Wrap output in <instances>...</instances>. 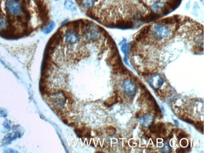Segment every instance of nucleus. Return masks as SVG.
I'll use <instances>...</instances> for the list:
<instances>
[{
	"label": "nucleus",
	"mask_w": 204,
	"mask_h": 153,
	"mask_svg": "<svg viewBox=\"0 0 204 153\" xmlns=\"http://www.w3.org/2000/svg\"><path fill=\"white\" fill-rule=\"evenodd\" d=\"M79 29L83 39L88 42H94L100 38L104 32L99 26L93 22H79Z\"/></svg>",
	"instance_id": "f257e3e1"
},
{
	"label": "nucleus",
	"mask_w": 204,
	"mask_h": 153,
	"mask_svg": "<svg viewBox=\"0 0 204 153\" xmlns=\"http://www.w3.org/2000/svg\"><path fill=\"white\" fill-rule=\"evenodd\" d=\"M171 32L170 26L157 22L151 27L149 38L153 40L151 42H161L168 38Z\"/></svg>",
	"instance_id": "f03ea898"
},
{
	"label": "nucleus",
	"mask_w": 204,
	"mask_h": 153,
	"mask_svg": "<svg viewBox=\"0 0 204 153\" xmlns=\"http://www.w3.org/2000/svg\"><path fill=\"white\" fill-rule=\"evenodd\" d=\"M20 0H6L5 3L6 15L15 17L23 14L27 5H23Z\"/></svg>",
	"instance_id": "7ed1b4c3"
},
{
	"label": "nucleus",
	"mask_w": 204,
	"mask_h": 153,
	"mask_svg": "<svg viewBox=\"0 0 204 153\" xmlns=\"http://www.w3.org/2000/svg\"><path fill=\"white\" fill-rule=\"evenodd\" d=\"M147 79V82L153 88L158 89L163 85L164 80L163 77L158 74H150Z\"/></svg>",
	"instance_id": "20e7f679"
},
{
	"label": "nucleus",
	"mask_w": 204,
	"mask_h": 153,
	"mask_svg": "<svg viewBox=\"0 0 204 153\" xmlns=\"http://www.w3.org/2000/svg\"><path fill=\"white\" fill-rule=\"evenodd\" d=\"M123 89L126 95L129 97H133L136 93L137 87L132 81L126 79L123 82Z\"/></svg>",
	"instance_id": "39448f33"
},
{
	"label": "nucleus",
	"mask_w": 204,
	"mask_h": 153,
	"mask_svg": "<svg viewBox=\"0 0 204 153\" xmlns=\"http://www.w3.org/2000/svg\"><path fill=\"white\" fill-rule=\"evenodd\" d=\"M154 122V118L152 115H146L141 118V124L144 127L147 128L152 125Z\"/></svg>",
	"instance_id": "423d86ee"
},
{
	"label": "nucleus",
	"mask_w": 204,
	"mask_h": 153,
	"mask_svg": "<svg viewBox=\"0 0 204 153\" xmlns=\"http://www.w3.org/2000/svg\"><path fill=\"white\" fill-rule=\"evenodd\" d=\"M9 26L7 16L3 12H0V32L6 30Z\"/></svg>",
	"instance_id": "0eeeda50"
},
{
	"label": "nucleus",
	"mask_w": 204,
	"mask_h": 153,
	"mask_svg": "<svg viewBox=\"0 0 204 153\" xmlns=\"http://www.w3.org/2000/svg\"><path fill=\"white\" fill-rule=\"evenodd\" d=\"M96 0H79L78 4L87 10L93 8Z\"/></svg>",
	"instance_id": "6e6552de"
},
{
	"label": "nucleus",
	"mask_w": 204,
	"mask_h": 153,
	"mask_svg": "<svg viewBox=\"0 0 204 153\" xmlns=\"http://www.w3.org/2000/svg\"><path fill=\"white\" fill-rule=\"evenodd\" d=\"M75 132L78 136L80 137H89L91 135L90 130L85 127H81L77 128L75 130Z\"/></svg>",
	"instance_id": "1a4fd4ad"
},
{
	"label": "nucleus",
	"mask_w": 204,
	"mask_h": 153,
	"mask_svg": "<svg viewBox=\"0 0 204 153\" xmlns=\"http://www.w3.org/2000/svg\"><path fill=\"white\" fill-rule=\"evenodd\" d=\"M20 137V133L17 132L11 133L6 135V137L3 139V141L5 144H9L11 143V141Z\"/></svg>",
	"instance_id": "9d476101"
},
{
	"label": "nucleus",
	"mask_w": 204,
	"mask_h": 153,
	"mask_svg": "<svg viewBox=\"0 0 204 153\" xmlns=\"http://www.w3.org/2000/svg\"><path fill=\"white\" fill-rule=\"evenodd\" d=\"M121 98L118 97L117 95L113 96L112 97H110L107 100H105L104 102V105L107 106H112L116 102H118L120 101Z\"/></svg>",
	"instance_id": "9b49d317"
},
{
	"label": "nucleus",
	"mask_w": 204,
	"mask_h": 153,
	"mask_svg": "<svg viewBox=\"0 0 204 153\" xmlns=\"http://www.w3.org/2000/svg\"><path fill=\"white\" fill-rule=\"evenodd\" d=\"M64 6L66 8L70 11H75L77 10V7L73 0H65Z\"/></svg>",
	"instance_id": "f8f14e48"
},
{
	"label": "nucleus",
	"mask_w": 204,
	"mask_h": 153,
	"mask_svg": "<svg viewBox=\"0 0 204 153\" xmlns=\"http://www.w3.org/2000/svg\"><path fill=\"white\" fill-rule=\"evenodd\" d=\"M55 24L53 21L47 23L43 30V32L46 34H49L53 31L55 28Z\"/></svg>",
	"instance_id": "ddd939ff"
},
{
	"label": "nucleus",
	"mask_w": 204,
	"mask_h": 153,
	"mask_svg": "<svg viewBox=\"0 0 204 153\" xmlns=\"http://www.w3.org/2000/svg\"><path fill=\"white\" fill-rule=\"evenodd\" d=\"M116 129L113 127L112 126L108 127L107 128H106V133L108 135H110V136L113 135L115 134V133H116Z\"/></svg>",
	"instance_id": "4468645a"
},
{
	"label": "nucleus",
	"mask_w": 204,
	"mask_h": 153,
	"mask_svg": "<svg viewBox=\"0 0 204 153\" xmlns=\"http://www.w3.org/2000/svg\"><path fill=\"white\" fill-rule=\"evenodd\" d=\"M195 126L196 128L198 129V130H199L202 131L203 133V122H197L195 124Z\"/></svg>",
	"instance_id": "2eb2a0df"
},
{
	"label": "nucleus",
	"mask_w": 204,
	"mask_h": 153,
	"mask_svg": "<svg viewBox=\"0 0 204 153\" xmlns=\"http://www.w3.org/2000/svg\"><path fill=\"white\" fill-rule=\"evenodd\" d=\"M188 135L184 132H181L179 134L178 136L177 137V138L178 140H181L183 138H187L188 137Z\"/></svg>",
	"instance_id": "dca6fc26"
},
{
	"label": "nucleus",
	"mask_w": 204,
	"mask_h": 153,
	"mask_svg": "<svg viewBox=\"0 0 204 153\" xmlns=\"http://www.w3.org/2000/svg\"><path fill=\"white\" fill-rule=\"evenodd\" d=\"M183 120L184 121L186 122H188V123L190 124H193L194 123V122L193 120H191V119H189V118H187L186 117H183L182 118Z\"/></svg>",
	"instance_id": "f3484780"
},
{
	"label": "nucleus",
	"mask_w": 204,
	"mask_h": 153,
	"mask_svg": "<svg viewBox=\"0 0 204 153\" xmlns=\"http://www.w3.org/2000/svg\"><path fill=\"white\" fill-rule=\"evenodd\" d=\"M5 153H18V152L15 150L9 148L7 149V150H5V151L4 152Z\"/></svg>",
	"instance_id": "a211bd4d"
},
{
	"label": "nucleus",
	"mask_w": 204,
	"mask_h": 153,
	"mask_svg": "<svg viewBox=\"0 0 204 153\" xmlns=\"http://www.w3.org/2000/svg\"><path fill=\"white\" fill-rule=\"evenodd\" d=\"M188 142L186 140H183L181 141V145L183 147H186L188 145Z\"/></svg>",
	"instance_id": "6ab92c4d"
},
{
	"label": "nucleus",
	"mask_w": 204,
	"mask_h": 153,
	"mask_svg": "<svg viewBox=\"0 0 204 153\" xmlns=\"http://www.w3.org/2000/svg\"><path fill=\"white\" fill-rule=\"evenodd\" d=\"M186 152L185 149L183 148H179L177 149L176 150V152L177 153H184Z\"/></svg>",
	"instance_id": "aec40b11"
},
{
	"label": "nucleus",
	"mask_w": 204,
	"mask_h": 153,
	"mask_svg": "<svg viewBox=\"0 0 204 153\" xmlns=\"http://www.w3.org/2000/svg\"><path fill=\"white\" fill-rule=\"evenodd\" d=\"M54 1H59V0H54Z\"/></svg>",
	"instance_id": "412c9836"
}]
</instances>
